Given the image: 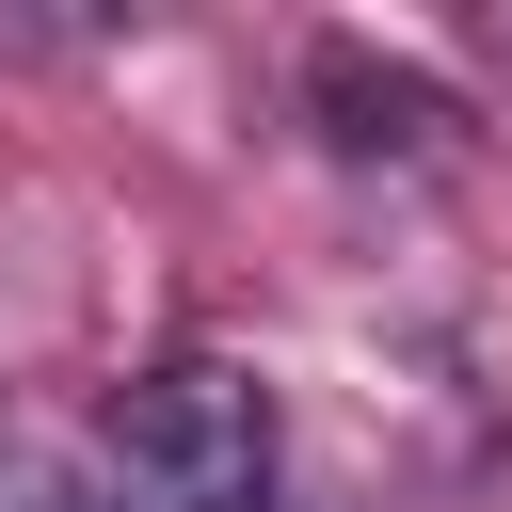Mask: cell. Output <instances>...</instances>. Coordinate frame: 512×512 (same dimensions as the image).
Masks as SVG:
<instances>
[{
    "label": "cell",
    "instance_id": "7a4b0ae2",
    "mask_svg": "<svg viewBox=\"0 0 512 512\" xmlns=\"http://www.w3.org/2000/svg\"><path fill=\"white\" fill-rule=\"evenodd\" d=\"M304 112L336 160H448L464 144V96H432L416 64H368V48H304Z\"/></svg>",
    "mask_w": 512,
    "mask_h": 512
},
{
    "label": "cell",
    "instance_id": "6da1fadb",
    "mask_svg": "<svg viewBox=\"0 0 512 512\" xmlns=\"http://www.w3.org/2000/svg\"><path fill=\"white\" fill-rule=\"evenodd\" d=\"M272 384L224 352H160L112 400V496L128 512H272Z\"/></svg>",
    "mask_w": 512,
    "mask_h": 512
}]
</instances>
